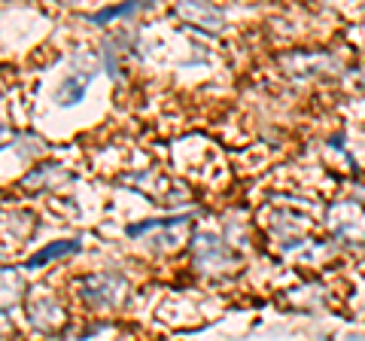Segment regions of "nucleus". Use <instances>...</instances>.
Returning a JSON list of instances; mask_svg holds the SVG:
<instances>
[{"mask_svg":"<svg viewBox=\"0 0 365 341\" xmlns=\"http://www.w3.org/2000/svg\"><path fill=\"white\" fill-rule=\"evenodd\" d=\"M137 4H128V6H116V9H104V13H98V16H91L95 21H107V19H116V16H125V13H134Z\"/></svg>","mask_w":365,"mask_h":341,"instance_id":"3","label":"nucleus"},{"mask_svg":"<svg viewBox=\"0 0 365 341\" xmlns=\"http://www.w3.org/2000/svg\"><path fill=\"white\" fill-rule=\"evenodd\" d=\"M86 83H88V79H71V83H64V88H61V101H64V104H73V101L83 98Z\"/></svg>","mask_w":365,"mask_h":341,"instance_id":"2","label":"nucleus"},{"mask_svg":"<svg viewBox=\"0 0 365 341\" xmlns=\"http://www.w3.org/2000/svg\"><path fill=\"white\" fill-rule=\"evenodd\" d=\"M71 250H76V241H64V244H52L49 250H43V253H37L31 259V268L34 265H43V263H49V259H55V256H64V253H71Z\"/></svg>","mask_w":365,"mask_h":341,"instance_id":"1","label":"nucleus"}]
</instances>
